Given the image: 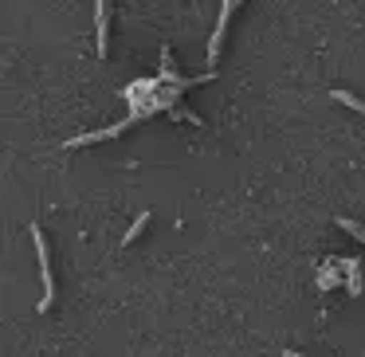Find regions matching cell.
Listing matches in <instances>:
<instances>
[{"instance_id":"6da1fadb","label":"cell","mask_w":365,"mask_h":357,"mask_svg":"<svg viewBox=\"0 0 365 357\" xmlns=\"http://www.w3.org/2000/svg\"><path fill=\"white\" fill-rule=\"evenodd\" d=\"M32 239H36V259H40V275H43V299L36 310H51V299H56V279H51V255H48V239L43 232L32 224Z\"/></svg>"},{"instance_id":"7a4b0ae2","label":"cell","mask_w":365,"mask_h":357,"mask_svg":"<svg viewBox=\"0 0 365 357\" xmlns=\"http://www.w3.org/2000/svg\"><path fill=\"white\" fill-rule=\"evenodd\" d=\"M236 9H240L236 0L220 4V20H216V28H212V40H208V63H216V56H220V43H224V36H228V20Z\"/></svg>"},{"instance_id":"3957f363","label":"cell","mask_w":365,"mask_h":357,"mask_svg":"<svg viewBox=\"0 0 365 357\" xmlns=\"http://www.w3.org/2000/svg\"><path fill=\"white\" fill-rule=\"evenodd\" d=\"M338 267H341V275H346V291L357 299V294L365 291V263L357 259V255H349V259H338Z\"/></svg>"},{"instance_id":"277c9868","label":"cell","mask_w":365,"mask_h":357,"mask_svg":"<svg viewBox=\"0 0 365 357\" xmlns=\"http://www.w3.org/2000/svg\"><path fill=\"white\" fill-rule=\"evenodd\" d=\"M95 16H98V32H95L98 59H106V48H110V4H95Z\"/></svg>"},{"instance_id":"5b68a950","label":"cell","mask_w":365,"mask_h":357,"mask_svg":"<svg viewBox=\"0 0 365 357\" xmlns=\"http://www.w3.org/2000/svg\"><path fill=\"white\" fill-rule=\"evenodd\" d=\"M114 134H122V126H106V130H95V134H79V138H71V150L75 145H95V142H106V138H114Z\"/></svg>"},{"instance_id":"8992f818","label":"cell","mask_w":365,"mask_h":357,"mask_svg":"<svg viewBox=\"0 0 365 357\" xmlns=\"http://www.w3.org/2000/svg\"><path fill=\"white\" fill-rule=\"evenodd\" d=\"M338 283H341L338 259H334V263H322V271H318V291H330V286H338Z\"/></svg>"},{"instance_id":"52a82bcc","label":"cell","mask_w":365,"mask_h":357,"mask_svg":"<svg viewBox=\"0 0 365 357\" xmlns=\"http://www.w3.org/2000/svg\"><path fill=\"white\" fill-rule=\"evenodd\" d=\"M150 216H153V212H150V208H145V212H138V220H134V224H130V228H126V236H122V247H130V244H134V239H138V236H142V232H145V228H150Z\"/></svg>"},{"instance_id":"ba28073f","label":"cell","mask_w":365,"mask_h":357,"mask_svg":"<svg viewBox=\"0 0 365 357\" xmlns=\"http://www.w3.org/2000/svg\"><path fill=\"white\" fill-rule=\"evenodd\" d=\"M287 357H307V353H294V349H287Z\"/></svg>"}]
</instances>
